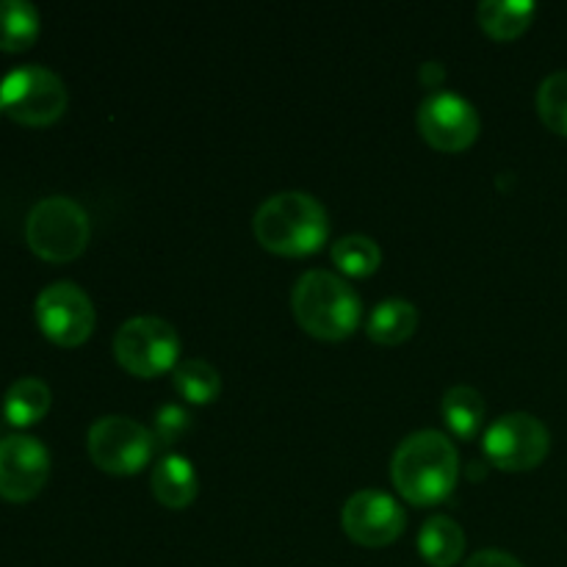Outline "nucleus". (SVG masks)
<instances>
[{"label":"nucleus","mask_w":567,"mask_h":567,"mask_svg":"<svg viewBox=\"0 0 567 567\" xmlns=\"http://www.w3.org/2000/svg\"><path fill=\"white\" fill-rule=\"evenodd\" d=\"M460 476V454L437 430L413 432L399 443L391 460V480L399 496L415 507H435L452 496Z\"/></svg>","instance_id":"f257e3e1"},{"label":"nucleus","mask_w":567,"mask_h":567,"mask_svg":"<svg viewBox=\"0 0 567 567\" xmlns=\"http://www.w3.org/2000/svg\"><path fill=\"white\" fill-rule=\"evenodd\" d=\"M252 227L255 238L269 252L299 258L319 252L330 236V216L313 194L280 192L260 203Z\"/></svg>","instance_id":"f03ea898"},{"label":"nucleus","mask_w":567,"mask_h":567,"mask_svg":"<svg viewBox=\"0 0 567 567\" xmlns=\"http://www.w3.org/2000/svg\"><path fill=\"white\" fill-rule=\"evenodd\" d=\"M291 308L299 327L321 341H343L363 316V302L343 277L327 269H310L297 280Z\"/></svg>","instance_id":"7ed1b4c3"},{"label":"nucleus","mask_w":567,"mask_h":567,"mask_svg":"<svg viewBox=\"0 0 567 567\" xmlns=\"http://www.w3.org/2000/svg\"><path fill=\"white\" fill-rule=\"evenodd\" d=\"M92 227L89 214L72 197H44L31 208L25 219L28 247L50 264L75 260L86 249Z\"/></svg>","instance_id":"20e7f679"},{"label":"nucleus","mask_w":567,"mask_h":567,"mask_svg":"<svg viewBox=\"0 0 567 567\" xmlns=\"http://www.w3.org/2000/svg\"><path fill=\"white\" fill-rule=\"evenodd\" d=\"M0 111L20 125H50L66 111L64 81L48 66H17L0 81Z\"/></svg>","instance_id":"39448f33"},{"label":"nucleus","mask_w":567,"mask_h":567,"mask_svg":"<svg viewBox=\"0 0 567 567\" xmlns=\"http://www.w3.org/2000/svg\"><path fill=\"white\" fill-rule=\"evenodd\" d=\"M114 354L122 369L150 380L175 369L181 358V338L169 321L158 316H136L116 330Z\"/></svg>","instance_id":"423d86ee"},{"label":"nucleus","mask_w":567,"mask_h":567,"mask_svg":"<svg viewBox=\"0 0 567 567\" xmlns=\"http://www.w3.org/2000/svg\"><path fill=\"white\" fill-rule=\"evenodd\" d=\"M86 449L92 463L109 474H138L155 452L153 430L127 415H103L89 426Z\"/></svg>","instance_id":"0eeeda50"},{"label":"nucleus","mask_w":567,"mask_h":567,"mask_svg":"<svg viewBox=\"0 0 567 567\" xmlns=\"http://www.w3.org/2000/svg\"><path fill=\"white\" fill-rule=\"evenodd\" d=\"M485 457L502 471H532L546 460L551 435L546 424L529 413H509L493 421L485 432Z\"/></svg>","instance_id":"6e6552de"},{"label":"nucleus","mask_w":567,"mask_h":567,"mask_svg":"<svg viewBox=\"0 0 567 567\" xmlns=\"http://www.w3.org/2000/svg\"><path fill=\"white\" fill-rule=\"evenodd\" d=\"M37 324L59 347H81L94 330L92 299L75 282H53L37 297Z\"/></svg>","instance_id":"1a4fd4ad"},{"label":"nucleus","mask_w":567,"mask_h":567,"mask_svg":"<svg viewBox=\"0 0 567 567\" xmlns=\"http://www.w3.org/2000/svg\"><path fill=\"white\" fill-rule=\"evenodd\" d=\"M415 122L421 136L443 153H463L480 136V114L454 92H432L421 100Z\"/></svg>","instance_id":"9d476101"},{"label":"nucleus","mask_w":567,"mask_h":567,"mask_svg":"<svg viewBox=\"0 0 567 567\" xmlns=\"http://www.w3.org/2000/svg\"><path fill=\"white\" fill-rule=\"evenodd\" d=\"M343 532L365 548H382L404 535L408 515L402 504L382 491H358L347 498L341 513Z\"/></svg>","instance_id":"9b49d317"},{"label":"nucleus","mask_w":567,"mask_h":567,"mask_svg":"<svg viewBox=\"0 0 567 567\" xmlns=\"http://www.w3.org/2000/svg\"><path fill=\"white\" fill-rule=\"evenodd\" d=\"M50 476V452L31 435H9L0 441V498L28 502Z\"/></svg>","instance_id":"f8f14e48"},{"label":"nucleus","mask_w":567,"mask_h":567,"mask_svg":"<svg viewBox=\"0 0 567 567\" xmlns=\"http://www.w3.org/2000/svg\"><path fill=\"white\" fill-rule=\"evenodd\" d=\"M153 496L164 504L166 509H186L197 498L199 480L194 474V465L181 454H166L150 476Z\"/></svg>","instance_id":"ddd939ff"},{"label":"nucleus","mask_w":567,"mask_h":567,"mask_svg":"<svg viewBox=\"0 0 567 567\" xmlns=\"http://www.w3.org/2000/svg\"><path fill=\"white\" fill-rule=\"evenodd\" d=\"M419 554L432 567H452L465 554V532L449 515H432L419 532Z\"/></svg>","instance_id":"4468645a"},{"label":"nucleus","mask_w":567,"mask_h":567,"mask_svg":"<svg viewBox=\"0 0 567 567\" xmlns=\"http://www.w3.org/2000/svg\"><path fill=\"white\" fill-rule=\"evenodd\" d=\"M419 327V308L408 299H385L371 310L369 321H365V332L371 341L382 343V347H396V343L408 341Z\"/></svg>","instance_id":"2eb2a0df"},{"label":"nucleus","mask_w":567,"mask_h":567,"mask_svg":"<svg viewBox=\"0 0 567 567\" xmlns=\"http://www.w3.org/2000/svg\"><path fill=\"white\" fill-rule=\"evenodd\" d=\"M537 6L532 0H485L476 9L482 31L491 33L498 42L518 39L535 20Z\"/></svg>","instance_id":"dca6fc26"},{"label":"nucleus","mask_w":567,"mask_h":567,"mask_svg":"<svg viewBox=\"0 0 567 567\" xmlns=\"http://www.w3.org/2000/svg\"><path fill=\"white\" fill-rule=\"evenodd\" d=\"M50 410V388L37 377H20L6 391L3 413L9 424L31 426L42 421Z\"/></svg>","instance_id":"f3484780"},{"label":"nucleus","mask_w":567,"mask_h":567,"mask_svg":"<svg viewBox=\"0 0 567 567\" xmlns=\"http://www.w3.org/2000/svg\"><path fill=\"white\" fill-rule=\"evenodd\" d=\"M443 419H446L449 430L457 437H474L482 430V421H485V399L476 388L471 385H454L443 393Z\"/></svg>","instance_id":"a211bd4d"},{"label":"nucleus","mask_w":567,"mask_h":567,"mask_svg":"<svg viewBox=\"0 0 567 567\" xmlns=\"http://www.w3.org/2000/svg\"><path fill=\"white\" fill-rule=\"evenodd\" d=\"M39 37V11L28 0H0V50L22 53Z\"/></svg>","instance_id":"6ab92c4d"},{"label":"nucleus","mask_w":567,"mask_h":567,"mask_svg":"<svg viewBox=\"0 0 567 567\" xmlns=\"http://www.w3.org/2000/svg\"><path fill=\"white\" fill-rule=\"evenodd\" d=\"M172 382H175L177 393L192 404H208L219 396L221 377L208 360L186 358L172 369Z\"/></svg>","instance_id":"aec40b11"},{"label":"nucleus","mask_w":567,"mask_h":567,"mask_svg":"<svg viewBox=\"0 0 567 567\" xmlns=\"http://www.w3.org/2000/svg\"><path fill=\"white\" fill-rule=\"evenodd\" d=\"M332 264L349 277H369L380 269L382 252L374 238L352 233L332 244Z\"/></svg>","instance_id":"412c9836"},{"label":"nucleus","mask_w":567,"mask_h":567,"mask_svg":"<svg viewBox=\"0 0 567 567\" xmlns=\"http://www.w3.org/2000/svg\"><path fill=\"white\" fill-rule=\"evenodd\" d=\"M540 120L559 136H567V72H551L537 89Z\"/></svg>","instance_id":"4be33fe9"},{"label":"nucleus","mask_w":567,"mask_h":567,"mask_svg":"<svg viewBox=\"0 0 567 567\" xmlns=\"http://www.w3.org/2000/svg\"><path fill=\"white\" fill-rule=\"evenodd\" d=\"M188 424H192V419H188V413L183 408H177V404H166V408H161L153 424L155 449L158 446L166 449L172 446V443L181 441L183 432L188 430Z\"/></svg>","instance_id":"5701e85b"},{"label":"nucleus","mask_w":567,"mask_h":567,"mask_svg":"<svg viewBox=\"0 0 567 567\" xmlns=\"http://www.w3.org/2000/svg\"><path fill=\"white\" fill-rule=\"evenodd\" d=\"M463 567H524L513 554L498 551V548H485V551H476L474 557L465 559Z\"/></svg>","instance_id":"b1692460"},{"label":"nucleus","mask_w":567,"mask_h":567,"mask_svg":"<svg viewBox=\"0 0 567 567\" xmlns=\"http://www.w3.org/2000/svg\"><path fill=\"white\" fill-rule=\"evenodd\" d=\"M419 78H421V83H424V86L435 89V86H441L443 78H446V70H443V64H437V61H426V64L421 66Z\"/></svg>","instance_id":"393cba45"}]
</instances>
